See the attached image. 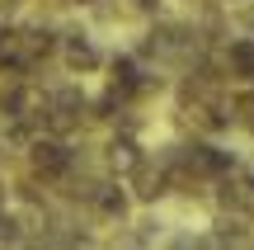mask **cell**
<instances>
[{"mask_svg": "<svg viewBox=\"0 0 254 250\" xmlns=\"http://www.w3.org/2000/svg\"><path fill=\"white\" fill-rule=\"evenodd\" d=\"M28 166H33L43 179H57V175H66V170L75 166V156L57 137H33L28 142Z\"/></svg>", "mask_w": 254, "mask_h": 250, "instance_id": "1", "label": "cell"}, {"mask_svg": "<svg viewBox=\"0 0 254 250\" xmlns=\"http://www.w3.org/2000/svg\"><path fill=\"white\" fill-rule=\"evenodd\" d=\"M127 179H132V194L141 198V203H155V198L165 194V184H170V175H165V170H151L146 161H141V166H136Z\"/></svg>", "mask_w": 254, "mask_h": 250, "instance_id": "2", "label": "cell"}, {"mask_svg": "<svg viewBox=\"0 0 254 250\" xmlns=\"http://www.w3.org/2000/svg\"><path fill=\"white\" fill-rule=\"evenodd\" d=\"M136 90H146V81H141V71H136V62H132V57L113 62V85H109V94H118V99H132Z\"/></svg>", "mask_w": 254, "mask_h": 250, "instance_id": "3", "label": "cell"}, {"mask_svg": "<svg viewBox=\"0 0 254 250\" xmlns=\"http://www.w3.org/2000/svg\"><path fill=\"white\" fill-rule=\"evenodd\" d=\"M136 166H141V151H136V142H132V137H113V142H109V170L127 179Z\"/></svg>", "mask_w": 254, "mask_h": 250, "instance_id": "4", "label": "cell"}, {"mask_svg": "<svg viewBox=\"0 0 254 250\" xmlns=\"http://www.w3.org/2000/svg\"><path fill=\"white\" fill-rule=\"evenodd\" d=\"M90 203L99 208L104 217H127V194H123L118 184H99V189H94V198H90Z\"/></svg>", "mask_w": 254, "mask_h": 250, "instance_id": "5", "label": "cell"}, {"mask_svg": "<svg viewBox=\"0 0 254 250\" xmlns=\"http://www.w3.org/2000/svg\"><path fill=\"white\" fill-rule=\"evenodd\" d=\"M66 66H71V71H94V66H99V52H94L85 38H66Z\"/></svg>", "mask_w": 254, "mask_h": 250, "instance_id": "6", "label": "cell"}, {"mask_svg": "<svg viewBox=\"0 0 254 250\" xmlns=\"http://www.w3.org/2000/svg\"><path fill=\"white\" fill-rule=\"evenodd\" d=\"M226 66L236 76H254V38H236L226 47Z\"/></svg>", "mask_w": 254, "mask_h": 250, "instance_id": "7", "label": "cell"}, {"mask_svg": "<svg viewBox=\"0 0 254 250\" xmlns=\"http://www.w3.org/2000/svg\"><path fill=\"white\" fill-rule=\"evenodd\" d=\"M0 213H5V189H0Z\"/></svg>", "mask_w": 254, "mask_h": 250, "instance_id": "8", "label": "cell"}, {"mask_svg": "<svg viewBox=\"0 0 254 250\" xmlns=\"http://www.w3.org/2000/svg\"><path fill=\"white\" fill-rule=\"evenodd\" d=\"M85 5H94V0H85Z\"/></svg>", "mask_w": 254, "mask_h": 250, "instance_id": "9", "label": "cell"}]
</instances>
